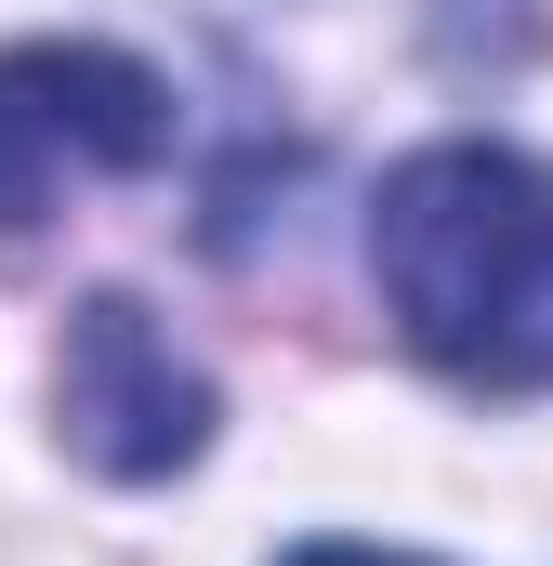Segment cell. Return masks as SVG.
I'll list each match as a JSON object with an SVG mask.
<instances>
[{"label": "cell", "instance_id": "1", "mask_svg": "<svg viewBox=\"0 0 553 566\" xmlns=\"http://www.w3.org/2000/svg\"><path fill=\"white\" fill-rule=\"evenodd\" d=\"M369 277L421 369L474 396L553 382V171L528 145H421L369 198Z\"/></svg>", "mask_w": 553, "mask_h": 566}, {"label": "cell", "instance_id": "2", "mask_svg": "<svg viewBox=\"0 0 553 566\" xmlns=\"http://www.w3.org/2000/svg\"><path fill=\"white\" fill-rule=\"evenodd\" d=\"M171 158V80L106 40H27L0 53V238H27L66 185L158 171Z\"/></svg>", "mask_w": 553, "mask_h": 566}, {"label": "cell", "instance_id": "3", "mask_svg": "<svg viewBox=\"0 0 553 566\" xmlns=\"http://www.w3.org/2000/svg\"><path fill=\"white\" fill-rule=\"evenodd\" d=\"M53 422H66V448L93 474H119V488L185 474L211 448V369L145 316L133 290H93L66 316V356H53Z\"/></svg>", "mask_w": 553, "mask_h": 566}, {"label": "cell", "instance_id": "4", "mask_svg": "<svg viewBox=\"0 0 553 566\" xmlns=\"http://www.w3.org/2000/svg\"><path fill=\"white\" fill-rule=\"evenodd\" d=\"M290 566H421V554H369V541H303Z\"/></svg>", "mask_w": 553, "mask_h": 566}]
</instances>
